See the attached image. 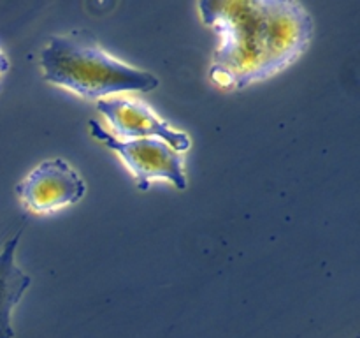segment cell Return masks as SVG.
I'll use <instances>...</instances> for the list:
<instances>
[{"label": "cell", "mask_w": 360, "mask_h": 338, "mask_svg": "<svg viewBox=\"0 0 360 338\" xmlns=\"http://www.w3.org/2000/svg\"><path fill=\"white\" fill-rule=\"evenodd\" d=\"M97 111L108 118L109 125L118 139H148L155 137L176 151H186L192 146V139L183 130L174 129L167 120L157 115L150 104L141 99L116 97L102 99L97 102Z\"/></svg>", "instance_id": "obj_5"}, {"label": "cell", "mask_w": 360, "mask_h": 338, "mask_svg": "<svg viewBox=\"0 0 360 338\" xmlns=\"http://www.w3.org/2000/svg\"><path fill=\"white\" fill-rule=\"evenodd\" d=\"M21 232L7 239L0 250V338H14L13 312L30 287L32 278L16 264Z\"/></svg>", "instance_id": "obj_6"}, {"label": "cell", "mask_w": 360, "mask_h": 338, "mask_svg": "<svg viewBox=\"0 0 360 338\" xmlns=\"http://www.w3.org/2000/svg\"><path fill=\"white\" fill-rule=\"evenodd\" d=\"M7 70H9V58H7L6 53L0 49V80H2V76ZM0 90H2V84H0Z\"/></svg>", "instance_id": "obj_7"}, {"label": "cell", "mask_w": 360, "mask_h": 338, "mask_svg": "<svg viewBox=\"0 0 360 338\" xmlns=\"http://www.w3.org/2000/svg\"><path fill=\"white\" fill-rule=\"evenodd\" d=\"M16 194L28 210L51 213L79 203L86 194V183L67 161L48 158L18 183Z\"/></svg>", "instance_id": "obj_4"}, {"label": "cell", "mask_w": 360, "mask_h": 338, "mask_svg": "<svg viewBox=\"0 0 360 338\" xmlns=\"http://www.w3.org/2000/svg\"><path fill=\"white\" fill-rule=\"evenodd\" d=\"M202 23L218 37L210 80L227 90H245L297 62L315 35L304 4L294 0H202Z\"/></svg>", "instance_id": "obj_1"}, {"label": "cell", "mask_w": 360, "mask_h": 338, "mask_svg": "<svg viewBox=\"0 0 360 338\" xmlns=\"http://www.w3.org/2000/svg\"><path fill=\"white\" fill-rule=\"evenodd\" d=\"M42 76L48 83L72 92L84 101L104 99L123 92L157 90L160 80L109 55L88 30L53 35L39 56Z\"/></svg>", "instance_id": "obj_2"}, {"label": "cell", "mask_w": 360, "mask_h": 338, "mask_svg": "<svg viewBox=\"0 0 360 338\" xmlns=\"http://www.w3.org/2000/svg\"><path fill=\"white\" fill-rule=\"evenodd\" d=\"M88 125L95 139L116 151L118 157L125 162L141 190L150 189L153 180H169L179 190H185L188 187L183 157L167 143L155 137L118 139L97 120H90Z\"/></svg>", "instance_id": "obj_3"}]
</instances>
